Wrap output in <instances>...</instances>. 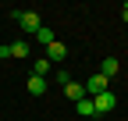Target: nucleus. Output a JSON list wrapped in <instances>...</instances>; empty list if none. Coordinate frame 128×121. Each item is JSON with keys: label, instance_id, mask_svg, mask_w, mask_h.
<instances>
[{"label": "nucleus", "instance_id": "13", "mask_svg": "<svg viewBox=\"0 0 128 121\" xmlns=\"http://www.w3.org/2000/svg\"><path fill=\"white\" fill-rule=\"evenodd\" d=\"M121 18H124V22H128V4H124V11H121Z\"/></svg>", "mask_w": 128, "mask_h": 121}, {"label": "nucleus", "instance_id": "3", "mask_svg": "<svg viewBox=\"0 0 128 121\" xmlns=\"http://www.w3.org/2000/svg\"><path fill=\"white\" fill-rule=\"evenodd\" d=\"M100 93H107V78H103L100 71H96L92 78L86 82V96H100Z\"/></svg>", "mask_w": 128, "mask_h": 121}, {"label": "nucleus", "instance_id": "8", "mask_svg": "<svg viewBox=\"0 0 128 121\" xmlns=\"http://www.w3.org/2000/svg\"><path fill=\"white\" fill-rule=\"evenodd\" d=\"M32 75H36V78H46V75H50V60H46V57H39L36 64H32Z\"/></svg>", "mask_w": 128, "mask_h": 121}, {"label": "nucleus", "instance_id": "1", "mask_svg": "<svg viewBox=\"0 0 128 121\" xmlns=\"http://www.w3.org/2000/svg\"><path fill=\"white\" fill-rule=\"evenodd\" d=\"M89 100H92V107H96V114H110V110L118 107V96L110 93V89H107V93H100V96H89Z\"/></svg>", "mask_w": 128, "mask_h": 121}, {"label": "nucleus", "instance_id": "5", "mask_svg": "<svg viewBox=\"0 0 128 121\" xmlns=\"http://www.w3.org/2000/svg\"><path fill=\"white\" fill-rule=\"evenodd\" d=\"M64 57H68V46H64L60 39H54L50 46H46V60H64Z\"/></svg>", "mask_w": 128, "mask_h": 121}, {"label": "nucleus", "instance_id": "10", "mask_svg": "<svg viewBox=\"0 0 128 121\" xmlns=\"http://www.w3.org/2000/svg\"><path fill=\"white\" fill-rule=\"evenodd\" d=\"M78 114L82 118H96V107H92V100L86 96V100H78Z\"/></svg>", "mask_w": 128, "mask_h": 121}, {"label": "nucleus", "instance_id": "4", "mask_svg": "<svg viewBox=\"0 0 128 121\" xmlns=\"http://www.w3.org/2000/svg\"><path fill=\"white\" fill-rule=\"evenodd\" d=\"M64 96H68V100H75V103H78V100H86V86L71 78L68 86H64Z\"/></svg>", "mask_w": 128, "mask_h": 121}, {"label": "nucleus", "instance_id": "12", "mask_svg": "<svg viewBox=\"0 0 128 121\" xmlns=\"http://www.w3.org/2000/svg\"><path fill=\"white\" fill-rule=\"evenodd\" d=\"M54 78H57L60 86H68V82H71V75H68V71H64V68H57V71H54Z\"/></svg>", "mask_w": 128, "mask_h": 121}, {"label": "nucleus", "instance_id": "2", "mask_svg": "<svg viewBox=\"0 0 128 121\" xmlns=\"http://www.w3.org/2000/svg\"><path fill=\"white\" fill-rule=\"evenodd\" d=\"M14 18L22 22V28H25V32H39V25H43L36 11H14Z\"/></svg>", "mask_w": 128, "mask_h": 121}, {"label": "nucleus", "instance_id": "6", "mask_svg": "<svg viewBox=\"0 0 128 121\" xmlns=\"http://www.w3.org/2000/svg\"><path fill=\"white\" fill-rule=\"evenodd\" d=\"M118 71H121V64H118V57H107L103 64H100V75H103V78H110V75H118Z\"/></svg>", "mask_w": 128, "mask_h": 121}, {"label": "nucleus", "instance_id": "9", "mask_svg": "<svg viewBox=\"0 0 128 121\" xmlns=\"http://www.w3.org/2000/svg\"><path fill=\"white\" fill-rule=\"evenodd\" d=\"M28 93L32 96H43L46 93V78H36V75H32V78H28Z\"/></svg>", "mask_w": 128, "mask_h": 121}, {"label": "nucleus", "instance_id": "7", "mask_svg": "<svg viewBox=\"0 0 128 121\" xmlns=\"http://www.w3.org/2000/svg\"><path fill=\"white\" fill-rule=\"evenodd\" d=\"M7 50H11V57H22V60H25V57H28V43H25V39L7 43Z\"/></svg>", "mask_w": 128, "mask_h": 121}, {"label": "nucleus", "instance_id": "11", "mask_svg": "<svg viewBox=\"0 0 128 121\" xmlns=\"http://www.w3.org/2000/svg\"><path fill=\"white\" fill-rule=\"evenodd\" d=\"M36 39L43 43V46H50V43H54L57 36H54V32H50V28H46V25H39V32H36Z\"/></svg>", "mask_w": 128, "mask_h": 121}]
</instances>
